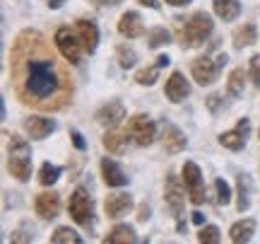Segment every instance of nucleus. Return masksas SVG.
<instances>
[{
  "instance_id": "c9c22d12",
  "label": "nucleus",
  "mask_w": 260,
  "mask_h": 244,
  "mask_svg": "<svg viewBox=\"0 0 260 244\" xmlns=\"http://www.w3.org/2000/svg\"><path fill=\"white\" fill-rule=\"evenodd\" d=\"M138 220H140V223L149 220V206H147V203H142V206H140V215H138Z\"/></svg>"
},
{
  "instance_id": "2f4dec72",
  "label": "nucleus",
  "mask_w": 260,
  "mask_h": 244,
  "mask_svg": "<svg viewBox=\"0 0 260 244\" xmlns=\"http://www.w3.org/2000/svg\"><path fill=\"white\" fill-rule=\"evenodd\" d=\"M214 191H217V203L219 206H226L232 201V188L224 179H214Z\"/></svg>"
},
{
  "instance_id": "9b49d317",
  "label": "nucleus",
  "mask_w": 260,
  "mask_h": 244,
  "mask_svg": "<svg viewBox=\"0 0 260 244\" xmlns=\"http://www.w3.org/2000/svg\"><path fill=\"white\" fill-rule=\"evenodd\" d=\"M34 208H37V213L44 218V220H53V218H58V213H60V196H58L56 191H44V194L37 196Z\"/></svg>"
},
{
  "instance_id": "e433bc0d",
  "label": "nucleus",
  "mask_w": 260,
  "mask_h": 244,
  "mask_svg": "<svg viewBox=\"0 0 260 244\" xmlns=\"http://www.w3.org/2000/svg\"><path fill=\"white\" fill-rule=\"evenodd\" d=\"M219 99H222V97H217V94H212V97H207V104H210V109H212V112H217V109H219Z\"/></svg>"
},
{
  "instance_id": "37998d69",
  "label": "nucleus",
  "mask_w": 260,
  "mask_h": 244,
  "mask_svg": "<svg viewBox=\"0 0 260 244\" xmlns=\"http://www.w3.org/2000/svg\"><path fill=\"white\" fill-rule=\"evenodd\" d=\"M121 0H104V5H118Z\"/></svg>"
},
{
  "instance_id": "9d476101",
  "label": "nucleus",
  "mask_w": 260,
  "mask_h": 244,
  "mask_svg": "<svg viewBox=\"0 0 260 244\" xmlns=\"http://www.w3.org/2000/svg\"><path fill=\"white\" fill-rule=\"evenodd\" d=\"M164 198H167V206L171 208L174 218H181V215H183V203H186V196H183L181 184H178V179H176V174H174V172H169V174H167V184H164Z\"/></svg>"
},
{
  "instance_id": "20e7f679",
  "label": "nucleus",
  "mask_w": 260,
  "mask_h": 244,
  "mask_svg": "<svg viewBox=\"0 0 260 244\" xmlns=\"http://www.w3.org/2000/svg\"><path fill=\"white\" fill-rule=\"evenodd\" d=\"M226 53H219L217 58H210V56H198L190 63V75L198 85H212L217 77H219V70L226 66Z\"/></svg>"
},
{
  "instance_id": "aec40b11",
  "label": "nucleus",
  "mask_w": 260,
  "mask_h": 244,
  "mask_svg": "<svg viewBox=\"0 0 260 244\" xmlns=\"http://www.w3.org/2000/svg\"><path fill=\"white\" fill-rule=\"evenodd\" d=\"M169 63H171V58H169V56H159L154 66H147V68H142V70H138L135 83H138V85H147V87H149V85H154V83H157V77H159V70H161V68H167Z\"/></svg>"
},
{
  "instance_id": "72a5a7b5",
  "label": "nucleus",
  "mask_w": 260,
  "mask_h": 244,
  "mask_svg": "<svg viewBox=\"0 0 260 244\" xmlns=\"http://www.w3.org/2000/svg\"><path fill=\"white\" fill-rule=\"evenodd\" d=\"M248 73H251V80L255 87H260V53L251 58V66H248Z\"/></svg>"
},
{
  "instance_id": "a878e982",
  "label": "nucleus",
  "mask_w": 260,
  "mask_h": 244,
  "mask_svg": "<svg viewBox=\"0 0 260 244\" xmlns=\"http://www.w3.org/2000/svg\"><path fill=\"white\" fill-rule=\"evenodd\" d=\"M236 188H239V201H236V208L243 213V210H248V206H251V177H248V174H239Z\"/></svg>"
},
{
  "instance_id": "cd10ccee",
  "label": "nucleus",
  "mask_w": 260,
  "mask_h": 244,
  "mask_svg": "<svg viewBox=\"0 0 260 244\" xmlns=\"http://www.w3.org/2000/svg\"><path fill=\"white\" fill-rule=\"evenodd\" d=\"M51 242L53 244H82V237L77 235L70 227H58L56 232L51 235Z\"/></svg>"
},
{
  "instance_id": "ddd939ff",
  "label": "nucleus",
  "mask_w": 260,
  "mask_h": 244,
  "mask_svg": "<svg viewBox=\"0 0 260 244\" xmlns=\"http://www.w3.org/2000/svg\"><path fill=\"white\" fill-rule=\"evenodd\" d=\"M24 131L29 133V138L44 141V138H48L51 133L56 131V121L44 119V116H29V119H24Z\"/></svg>"
},
{
  "instance_id": "423d86ee",
  "label": "nucleus",
  "mask_w": 260,
  "mask_h": 244,
  "mask_svg": "<svg viewBox=\"0 0 260 244\" xmlns=\"http://www.w3.org/2000/svg\"><path fill=\"white\" fill-rule=\"evenodd\" d=\"M53 41H56L58 51L63 53L65 61H70L73 66H80V61H82V39H80V34H75V32H70V27H60L56 32V37H53Z\"/></svg>"
},
{
  "instance_id": "a19ab883",
  "label": "nucleus",
  "mask_w": 260,
  "mask_h": 244,
  "mask_svg": "<svg viewBox=\"0 0 260 244\" xmlns=\"http://www.w3.org/2000/svg\"><path fill=\"white\" fill-rule=\"evenodd\" d=\"M193 223H195V225H203V223H205V215L200 213V210H195V213H193Z\"/></svg>"
},
{
  "instance_id": "f704fd0d",
  "label": "nucleus",
  "mask_w": 260,
  "mask_h": 244,
  "mask_svg": "<svg viewBox=\"0 0 260 244\" xmlns=\"http://www.w3.org/2000/svg\"><path fill=\"white\" fill-rule=\"evenodd\" d=\"M70 138H73V145L75 148H77V150H84V148H87V143H84V138H82V133L80 131H70Z\"/></svg>"
},
{
  "instance_id": "4be33fe9",
  "label": "nucleus",
  "mask_w": 260,
  "mask_h": 244,
  "mask_svg": "<svg viewBox=\"0 0 260 244\" xmlns=\"http://www.w3.org/2000/svg\"><path fill=\"white\" fill-rule=\"evenodd\" d=\"M214 15L224 22H234L241 15V3L239 0H214Z\"/></svg>"
},
{
  "instance_id": "bb28decb",
  "label": "nucleus",
  "mask_w": 260,
  "mask_h": 244,
  "mask_svg": "<svg viewBox=\"0 0 260 244\" xmlns=\"http://www.w3.org/2000/svg\"><path fill=\"white\" fill-rule=\"evenodd\" d=\"M243 85H246V75H243L241 68H236V70H232V75H229L226 94H229V97H239V94H243Z\"/></svg>"
},
{
  "instance_id": "dca6fc26",
  "label": "nucleus",
  "mask_w": 260,
  "mask_h": 244,
  "mask_svg": "<svg viewBox=\"0 0 260 244\" xmlns=\"http://www.w3.org/2000/svg\"><path fill=\"white\" fill-rule=\"evenodd\" d=\"M118 32H121L125 39H138L145 34V24H142V17L138 12H123L121 22H118Z\"/></svg>"
},
{
  "instance_id": "79ce46f5",
  "label": "nucleus",
  "mask_w": 260,
  "mask_h": 244,
  "mask_svg": "<svg viewBox=\"0 0 260 244\" xmlns=\"http://www.w3.org/2000/svg\"><path fill=\"white\" fill-rule=\"evenodd\" d=\"M63 3H65V0H48V8H51V10H58L60 5H63Z\"/></svg>"
},
{
  "instance_id": "4c0bfd02",
  "label": "nucleus",
  "mask_w": 260,
  "mask_h": 244,
  "mask_svg": "<svg viewBox=\"0 0 260 244\" xmlns=\"http://www.w3.org/2000/svg\"><path fill=\"white\" fill-rule=\"evenodd\" d=\"M12 242H31V237L24 235V232H15V235H12Z\"/></svg>"
},
{
  "instance_id": "f8f14e48",
  "label": "nucleus",
  "mask_w": 260,
  "mask_h": 244,
  "mask_svg": "<svg viewBox=\"0 0 260 244\" xmlns=\"http://www.w3.org/2000/svg\"><path fill=\"white\" fill-rule=\"evenodd\" d=\"M161 145H164L167 152L176 155V152H181L186 148L188 141H186V135H183L181 128H176L174 123H164V128H161Z\"/></svg>"
},
{
  "instance_id": "f03ea898",
  "label": "nucleus",
  "mask_w": 260,
  "mask_h": 244,
  "mask_svg": "<svg viewBox=\"0 0 260 244\" xmlns=\"http://www.w3.org/2000/svg\"><path fill=\"white\" fill-rule=\"evenodd\" d=\"M8 167H10V174L17 179V181H29L31 179V148L19 135H10Z\"/></svg>"
},
{
  "instance_id": "5701e85b",
  "label": "nucleus",
  "mask_w": 260,
  "mask_h": 244,
  "mask_svg": "<svg viewBox=\"0 0 260 244\" xmlns=\"http://www.w3.org/2000/svg\"><path fill=\"white\" fill-rule=\"evenodd\" d=\"M255 232V220L253 218H246V220H239V223H234L232 230H229V237H232V242L241 244V242H248Z\"/></svg>"
},
{
  "instance_id": "39448f33",
  "label": "nucleus",
  "mask_w": 260,
  "mask_h": 244,
  "mask_svg": "<svg viewBox=\"0 0 260 244\" xmlns=\"http://www.w3.org/2000/svg\"><path fill=\"white\" fill-rule=\"evenodd\" d=\"M68 210H70V215L77 225L82 227H92L94 223V203L89 194L84 191L82 186H77L73 191V196H70V203H68Z\"/></svg>"
},
{
  "instance_id": "473e14b6",
  "label": "nucleus",
  "mask_w": 260,
  "mask_h": 244,
  "mask_svg": "<svg viewBox=\"0 0 260 244\" xmlns=\"http://www.w3.org/2000/svg\"><path fill=\"white\" fill-rule=\"evenodd\" d=\"M198 242H203V244H217V242H219V227H214V225L203 227V230L198 232Z\"/></svg>"
},
{
  "instance_id": "1a4fd4ad",
  "label": "nucleus",
  "mask_w": 260,
  "mask_h": 244,
  "mask_svg": "<svg viewBox=\"0 0 260 244\" xmlns=\"http://www.w3.org/2000/svg\"><path fill=\"white\" fill-rule=\"evenodd\" d=\"M248 133H251V121H248V119H241V121L236 123V128H232V131H226L219 135V145L232 152H239L246 148Z\"/></svg>"
},
{
  "instance_id": "393cba45",
  "label": "nucleus",
  "mask_w": 260,
  "mask_h": 244,
  "mask_svg": "<svg viewBox=\"0 0 260 244\" xmlns=\"http://www.w3.org/2000/svg\"><path fill=\"white\" fill-rule=\"evenodd\" d=\"M255 41H258V29H255V24H251V22H246L243 27H239L234 32V46L236 48L251 46Z\"/></svg>"
},
{
  "instance_id": "7ed1b4c3",
  "label": "nucleus",
  "mask_w": 260,
  "mask_h": 244,
  "mask_svg": "<svg viewBox=\"0 0 260 244\" xmlns=\"http://www.w3.org/2000/svg\"><path fill=\"white\" fill-rule=\"evenodd\" d=\"M212 34V17L207 12H195L190 19H186V27L181 29V41L183 46L195 48Z\"/></svg>"
},
{
  "instance_id": "f257e3e1",
  "label": "nucleus",
  "mask_w": 260,
  "mask_h": 244,
  "mask_svg": "<svg viewBox=\"0 0 260 244\" xmlns=\"http://www.w3.org/2000/svg\"><path fill=\"white\" fill-rule=\"evenodd\" d=\"M10 80L17 99L39 112H63L73 104V77L48 39L37 29L19 32L10 51Z\"/></svg>"
},
{
  "instance_id": "4468645a",
  "label": "nucleus",
  "mask_w": 260,
  "mask_h": 244,
  "mask_svg": "<svg viewBox=\"0 0 260 244\" xmlns=\"http://www.w3.org/2000/svg\"><path fill=\"white\" fill-rule=\"evenodd\" d=\"M125 119V106H123L118 99H111L109 104H104L102 109L96 112V121L102 126H118V123Z\"/></svg>"
},
{
  "instance_id": "2eb2a0df",
  "label": "nucleus",
  "mask_w": 260,
  "mask_h": 244,
  "mask_svg": "<svg viewBox=\"0 0 260 244\" xmlns=\"http://www.w3.org/2000/svg\"><path fill=\"white\" fill-rule=\"evenodd\" d=\"M164 94H167L174 104H178L190 94V85H188V80L181 75V73H171V77L167 80V87H164Z\"/></svg>"
},
{
  "instance_id": "0eeeda50",
  "label": "nucleus",
  "mask_w": 260,
  "mask_h": 244,
  "mask_svg": "<svg viewBox=\"0 0 260 244\" xmlns=\"http://www.w3.org/2000/svg\"><path fill=\"white\" fill-rule=\"evenodd\" d=\"M128 133L138 145L145 148V145H152V143H154V138H157V126H154V121H152L149 116L135 114L128 123Z\"/></svg>"
},
{
  "instance_id": "7c9ffc66",
  "label": "nucleus",
  "mask_w": 260,
  "mask_h": 244,
  "mask_svg": "<svg viewBox=\"0 0 260 244\" xmlns=\"http://www.w3.org/2000/svg\"><path fill=\"white\" fill-rule=\"evenodd\" d=\"M116 58H118V66L121 68H133L138 63V53L130 46H118L116 48Z\"/></svg>"
},
{
  "instance_id": "c756f323",
  "label": "nucleus",
  "mask_w": 260,
  "mask_h": 244,
  "mask_svg": "<svg viewBox=\"0 0 260 244\" xmlns=\"http://www.w3.org/2000/svg\"><path fill=\"white\" fill-rule=\"evenodd\" d=\"M171 41V34H169L167 29H149V34H147V44L149 48H159V46H164V44H169Z\"/></svg>"
},
{
  "instance_id": "58836bf2",
  "label": "nucleus",
  "mask_w": 260,
  "mask_h": 244,
  "mask_svg": "<svg viewBox=\"0 0 260 244\" xmlns=\"http://www.w3.org/2000/svg\"><path fill=\"white\" fill-rule=\"evenodd\" d=\"M140 5H145V8H152V10H159V0H138Z\"/></svg>"
},
{
  "instance_id": "c85d7f7f",
  "label": "nucleus",
  "mask_w": 260,
  "mask_h": 244,
  "mask_svg": "<svg viewBox=\"0 0 260 244\" xmlns=\"http://www.w3.org/2000/svg\"><path fill=\"white\" fill-rule=\"evenodd\" d=\"M58 177H60V167H58V165H51V162H46V165H41V169H39V181H41L44 186L56 184Z\"/></svg>"
},
{
  "instance_id": "f3484780",
  "label": "nucleus",
  "mask_w": 260,
  "mask_h": 244,
  "mask_svg": "<svg viewBox=\"0 0 260 244\" xmlns=\"http://www.w3.org/2000/svg\"><path fill=\"white\" fill-rule=\"evenodd\" d=\"M77 34L82 39L84 51H87V53H94V51H96V44H99V27L94 24L92 19H77Z\"/></svg>"
},
{
  "instance_id": "b1692460",
  "label": "nucleus",
  "mask_w": 260,
  "mask_h": 244,
  "mask_svg": "<svg viewBox=\"0 0 260 244\" xmlns=\"http://www.w3.org/2000/svg\"><path fill=\"white\" fill-rule=\"evenodd\" d=\"M104 242L106 244H135L138 242V235H135V230L130 225H116L109 235L104 237Z\"/></svg>"
},
{
  "instance_id": "6ab92c4d",
  "label": "nucleus",
  "mask_w": 260,
  "mask_h": 244,
  "mask_svg": "<svg viewBox=\"0 0 260 244\" xmlns=\"http://www.w3.org/2000/svg\"><path fill=\"white\" fill-rule=\"evenodd\" d=\"M102 174H104L106 186H125L128 184V177H125V172L121 169V165L109 160V157L102 160Z\"/></svg>"
},
{
  "instance_id": "ea45409f",
  "label": "nucleus",
  "mask_w": 260,
  "mask_h": 244,
  "mask_svg": "<svg viewBox=\"0 0 260 244\" xmlns=\"http://www.w3.org/2000/svg\"><path fill=\"white\" fill-rule=\"evenodd\" d=\"M169 5H174V8H183V5H188V3H193V0H167Z\"/></svg>"
},
{
  "instance_id": "a211bd4d",
  "label": "nucleus",
  "mask_w": 260,
  "mask_h": 244,
  "mask_svg": "<svg viewBox=\"0 0 260 244\" xmlns=\"http://www.w3.org/2000/svg\"><path fill=\"white\" fill-rule=\"evenodd\" d=\"M130 208H133V198L128 194H111V196L104 201V210L109 218H121L125 215Z\"/></svg>"
},
{
  "instance_id": "412c9836",
  "label": "nucleus",
  "mask_w": 260,
  "mask_h": 244,
  "mask_svg": "<svg viewBox=\"0 0 260 244\" xmlns=\"http://www.w3.org/2000/svg\"><path fill=\"white\" fill-rule=\"evenodd\" d=\"M102 145L111 155H123L128 150V133H121V131H109L106 135L102 138Z\"/></svg>"
},
{
  "instance_id": "6e6552de",
  "label": "nucleus",
  "mask_w": 260,
  "mask_h": 244,
  "mask_svg": "<svg viewBox=\"0 0 260 244\" xmlns=\"http://www.w3.org/2000/svg\"><path fill=\"white\" fill-rule=\"evenodd\" d=\"M183 184H186V191H188V198L193 201L195 206L205 203V181H203V172L195 162H186L183 165Z\"/></svg>"
}]
</instances>
